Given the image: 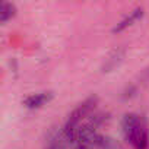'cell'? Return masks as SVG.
Instances as JSON below:
<instances>
[{"mask_svg":"<svg viewBox=\"0 0 149 149\" xmlns=\"http://www.w3.org/2000/svg\"><path fill=\"white\" fill-rule=\"evenodd\" d=\"M54 98V94L51 91H47V92H38V94H31L28 95L22 104L29 108V110H37V108H41L42 105H45L47 102H50L51 100Z\"/></svg>","mask_w":149,"mask_h":149,"instance_id":"3957f363","label":"cell"},{"mask_svg":"<svg viewBox=\"0 0 149 149\" xmlns=\"http://www.w3.org/2000/svg\"><path fill=\"white\" fill-rule=\"evenodd\" d=\"M95 149H123V148H121V145H120L117 140H114L113 137L100 134V136H98V140H97V143H95Z\"/></svg>","mask_w":149,"mask_h":149,"instance_id":"8992f818","label":"cell"},{"mask_svg":"<svg viewBox=\"0 0 149 149\" xmlns=\"http://www.w3.org/2000/svg\"><path fill=\"white\" fill-rule=\"evenodd\" d=\"M16 15V6L13 3H9V2H3L2 6H0V22L5 24L8 22L9 19L15 18Z\"/></svg>","mask_w":149,"mask_h":149,"instance_id":"52a82bcc","label":"cell"},{"mask_svg":"<svg viewBox=\"0 0 149 149\" xmlns=\"http://www.w3.org/2000/svg\"><path fill=\"white\" fill-rule=\"evenodd\" d=\"M123 56H124V53H123L121 50L113 51V53L110 54V57L105 60V63H104V66H102V72H111V70H114V69L123 61Z\"/></svg>","mask_w":149,"mask_h":149,"instance_id":"5b68a950","label":"cell"},{"mask_svg":"<svg viewBox=\"0 0 149 149\" xmlns=\"http://www.w3.org/2000/svg\"><path fill=\"white\" fill-rule=\"evenodd\" d=\"M143 13H145L143 8H136L134 10H132V12L123 19V21H120V22L113 28V32L117 34V32H121V31L127 29L129 26H132L133 24H136L139 19H142V18H143Z\"/></svg>","mask_w":149,"mask_h":149,"instance_id":"277c9868","label":"cell"},{"mask_svg":"<svg viewBox=\"0 0 149 149\" xmlns=\"http://www.w3.org/2000/svg\"><path fill=\"white\" fill-rule=\"evenodd\" d=\"M97 104H98V97L92 95V97H88L84 102H81L70 113V116H69V118H67V121H66V124L61 130V133H63L64 139L69 142V145L74 143L76 134H78V129L81 127V121L91 116V113L95 110Z\"/></svg>","mask_w":149,"mask_h":149,"instance_id":"7a4b0ae2","label":"cell"},{"mask_svg":"<svg viewBox=\"0 0 149 149\" xmlns=\"http://www.w3.org/2000/svg\"><path fill=\"white\" fill-rule=\"evenodd\" d=\"M67 145H69V142L64 139L63 133H60L50 140V143L45 149H67Z\"/></svg>","mask_w":149,"mask_h":149,"instance_id":"ba28073f","label":"cell"},{"mask_svg":"<svg viewBox=\"0 0 149 149\" xmlns=\"http://www.w3.org/2000/svg\"><path fill=\"white\" fill-rule=\"evenodd\" d=\"M121 133L123 137L133 146V149H148V129L145 120L139 114H124L121 118Z\"/></svg>","mask_w":149,"mask_h":149,"instance_id":"6da1fadb","label":"cell"}]
</instances>
